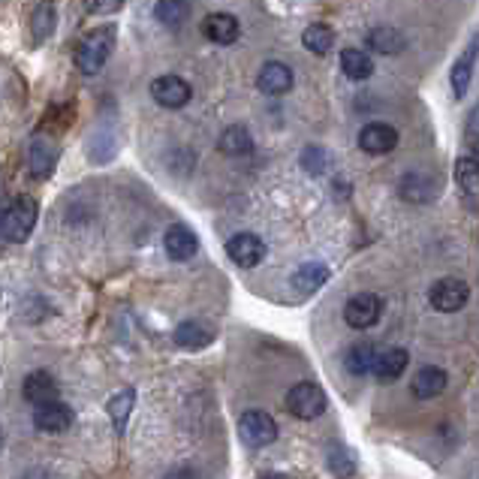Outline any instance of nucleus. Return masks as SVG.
I'll return each mask as SVG.
<instances>
[{
    "label": "nucleus",
    "mask_w": 479,
    "mask_h": 479,
    "mask_svg": "<svg viewBox=\"0 0 479 479\" xmlns=\"http://www.w3.org/2000/svg\"><path fill=\"white\" fill-rule=\"evenodd\" d=\"M115 43H118V28H115V24L94 28L88 37H81V43L76 46V55H73L76 70L81 76H97V73L106 67V61L112 57Z\"/></svg>",
    "instance_id": "f257e3e1"
},
{
    "label": "nucleus",
    "mask_w": 479,
    "mask_h": 479,
    "mask_svg": "<svg viewBox=\"0 0 479 479\" xmlns=\"http://www.w3.org/2000/svg\"><path fill=\"white\" fill-rule=\"evenodd\" d=\"M37 218H39V205L34 196H15L4 209V218H0V235H4V242L10 244L28 242L37 227Z\"/></svg>",
    "instance_id": "f03ea898"
},
{
    "label": "nucleus",
    "mask_w": 479,
    "mask_h": 479,
    "mask_svg": "<svg viewBox=\"0 0 479 479\" xmlns=\"http://www.w3.org/2000/svg\"><path fill=\"white\" fill-rule=\"evenodd\" d=\"M238 434H242V441L247 446L262 449V446L278 441V423L266 410H247L242 413V419H238Z\"/></svg>",
    "instance_id": "7ed1b4c3"
},
{
    "label": "nucleus",
    "mask_w": 479,
    "mask_h": 479,
    "mask_svg": "<svg viewBox=\"0 0 479 479\" xmlns=\"http://www.w3.org/2000/svg\"><path fill=\"white\" fill-rule=\"evenodd\" d=\"M287 407L295 419H317L326 410V392L317 383L304 380V383H295L287 395Z\"/></svg>",
    "instance_id": "20e7f679"
},
{
    "label": "nucleus",
    "mask_w": 479,
    "mask_h": 479,
    "mask_svg": "<svg viewBox=\"0 0 479 479\" xmlns=\"http://www.w3.org/2000/svg\"><path fill=\"white\" fill-rule=\"evenodd\" d=\"M428 299L441 313H456L467 304L470 299V287L461 278H441L432 284L428 290Z\"/></svg>",
    "instance_id": "39448f33"
},
{
    "label": "nucleus",
    "mask_w": 479,
    "mask_h": 479,
    "mask_svg": "<svg viewBox=\"0 0 479 479\" xmlns=\"http://www.w3.org/2000/svg\"><path fill=\"white\" fill-rule=\"evenodd\" d=\"M383 313V302L374 293H359L344 304V320L350 329H374Z\"/></svg>",
    "instance_id": "423d86ee"
},
{
    "label": "nucleus",
    "mask_w": 479,
    "mask_h": 479,
    "mask_svg": "<svg viewBox=\"0 0 479 479\" xmlns=\"http://www.w3.org/2000/svg\"><path fill=\"white\" fill-rule=\"evenodd\" d=\"M227 257L235 262L238 269H257L266 260V244L253 233H238L227 242Z\"/></svg>",
    "instance_id": "0eeeda50"
},
{
    "label": "nucleus",
    "mask_w": 479,
    "mask_h": 479,
    "mask_svg": "<svg viewBox=\"0 0 479 479\" xmlns=\"http://www.w3.org/2000/svg\"><path fill=\"white\" fill-rule=\"evenodd\" d=\"M73 425V410L64 401H43L34 404V428L43 434H64Z\"/></svg>",
    "instance_id": "6e6552de"
},
{
    "label": "nucleus",
    "mask_w": 479,
    "mask_h": 479,
    "mask_svg": "<svg viewBox=\"0 0 479 479\" xmlns=\"http://www.w3.org/2000/svg\"><path fill=\"white\" fill-rule=\"evenodd\" d=\"M359 148L365 154H389L398 148V130L392 127V124H383V121H371L362 127V133H359Z\"/></svg>",
    "instance_id": "1a4fd4ad"
},
{
    "label": "nucleus",
    "mask_w": 479,
    "mask_h": 479,
    "mask_svg": "<svg viewBox=\"0 0 479 479\" xmlns=\"http://www.w3.org/2000/svg\"><path fill=\"white\" fill-rule=\"evenodd\" d=\"M163 247H167V257L175 262H187L196 257L200 251V235L187 227V223H172L163 235Z\"/></svg>",
    "instance_id": "9d476101"
},
{
    "label": "nucleus",
    "mask_w": 479,
    "mask_h": 479,
    "mask_svg": "<svg viewBox=\"0 0 479 479\" xmlns=\"http://www.w3.org/2000/svg\"><path fill=\"white\" fill-rule=\"evenodd\" d=\"M151 97L163 109H181V106L190 103L193 90H190V85L181 76H160L151 81Z\"/></svg>",
    "instance_id": "9b49d317"
},
{
    "label": "nucleus",
    "mask_w": 479,
    "mask_h": 479,
    "mask_svg": "<svg viewBox=\"0 0 479 479\" xmlns=\"http://www.w3.org/2000/svg\"><path fill=\"white\" fill-rule=\"evenodd\" d=\"M28 157H30V172H34V178L46 181L57 167V142L52 136H37L28 148Z\"/></svg>",
    "instance_id": "f8f14e48"
},
{
    "label": "nucleus",
    "mask_w": 479,
    "mask_h": 479,
    "mask_svg": "<svg viewBox=\"0 0 479 479\" xmlns=\"http://www.w3.org/2000/svg\"><path fill=\"white\" fill-rule=\"evenodd\" d=\"M202 34L205 39H211V43H218V46H233L238 34H242V24L229 13H211V15H205V21H202Z\"/></svg>",
    "instance_id": "ddd939ff"
},
{
    "label": "nucleus",
    "mask_w": 479,
    "mask_h": 479,
    "mask_svg": "<svg viewBox=\"0 0 479 479\" xmlns=\"http://www.w3.org/2000/svg\"><path fill=\"white\" fill-rule=\"evenodd\" d=\"M257 85H260L262 94L280 97V94H287V90L293 88V70L287 67V64H280V61H269L266 67L260 70Z\"/></svg>",
    "instance_id": "4468645a"
},
{
    "label": "nucleus",
    "mask_w": 479,
    "mask_h": 479,
    "mask_svg": "<svg viewBox=\"0 0 479 479\" xmlns=\"http://www.w3.org/2000/svg\"><path fill=\"white\" fill-rule=\"evenodd\" d=\"M410 365V356L407 350H401V346H389V350L377 353V362H374V377L380 383H392V380H398L404 371Z\"/></svg>",
    "instance_id": "2eb2a0df"
},
{
    "label": "nucleus",
    "mask_w": 479,
    "mask_h": 479,
    "mask_svg": "<svg viewBox=\"0 0 479 479\" xmlns=\"http://www.w3.org/2000/svg\"><path fill=\"white\" fill-rule=\"evenodd\" d=\"M57 380L48 374V371H34V374L24 377L21 383V395L28 398L30 404H43V401H52L57 398Z\"/></svg>",
    "instance_id": "dca6fc26"
},
{
    "label": "nucleus",
    "mask_w": 479,
    "mask_h": 479,
    "mask_svg": "<svg viewBox=\"0 0 479 479\" xmlns=\"http://www.w3.org/2000/svg\"><path fill=\"white\" fill-rule=\"evenodd\" d=\"M410 389L419 401H432L446 389V374L441 368H432V365L419 368L416 377H413V383H410Z\"/></svg>",
    "instance_id": "f3484780"
},
{
    "label": "nucleus",
    "mask_w": 479,
    "mask_h": 479,
    "mask_svg": "<svg viewBox=\"0 0 479 479\" xmlns=\"http://www.w3.org/2000/svg\"><path fill=\"white\" fill-rule=\"evenodd\" d=\"M341 70L346 79L353 81H365L374 76V61H371L368 52H362V48H344L341 52Z\"/></svg>",
    "instance_id": "a211bd4d"
},
{
    "label": "nucleus",
    "mask_w": 479,
    "mask_h": 479,
    "mask_svg": "<svg viewBox=\"0 0 479 479\" xmlns=\"http://www.w3.org/2000/svg\"><path fill=\"white\" fill-rule=\"evenodd\" d=\"M172 341H175L181 350H202V346H209L214 341V335L202 323H196V320H187V323H181L175 329Z\"/></svg>",
    "instance_id": "6ab92c4d"
},
{
    "label": "nucleus",
    "mask_w": 479,
    "mask_h": 479,
    "mask_svg": "<svg viewBox=\"0 0 479 479\" xmlns=\"http://www.w3.org/2000/svg\"><path fill=\"white\" fill-rule=\"evenodd\" d=\"M55 24H57L55 0H39V4L34 6V13H30V30H34V43H46V39L55 34Z\"/></svg>",
    "instance_id": "aec40b11"
},
{
    "label": "nucleus",
    "mask_w": 479,
    "mask_h": 479,
    "mask_svg": "<svg viewBox=\"0 0 479 479\" xmlns=\"http://www.w3.org/2000/svg\"><path fill=\"white\" fill-rule=\"evenodd\" d=\"M407 46V39H404V34L398 28H374L368 34V48L371 52H380V55H398L401 48Z\"/></svg>",
    "instance_id": "412c9836"
},
{
    "label": "nucleus",
    "mask_w": 479,
    "mask_h": 479,
    "mask_svg": "<svg viewBox=\"0 0 479 479\" xmlns=\"http://www.w3.org/2000/svg\"><path fill=\"white\" fill-rule=\"evenodd\" d=\"M329 280V269L323 266V262H304V266L295 269L293 275V287L299 293H317L320 287H323Z\"/></svg>",
    "instance_id": "4be33fe9"
},
{
    "label": "nucleus",
    "mask_w": 479,
    "mask_h": 479,
    "mask_svg": "<svg viewBox=\"0 0 479 479\" xmlns=\"http://www.w3.org/2000/svg\"><path fill=\"white\" fill-rule=\"evenodd\" d=\"M133 404H136V392L133 389H124L118 392L115 398L109 401V419H112V428H115V434H124L127 432V423H130V413H133Z\"/></svg>",
    "instance_id": "5701e85b"
},
{
    "label": "nucleus",
    "mask_w": 479,
    "mask_h": 479,
    "mask_svg": "<svg viewBox=\"0 0 479 479\" xmlns=\"http://www.w3.org/2000/svg\"><path fill=\"white\" fill-rule=\"evenodd\" d=\"M474 64H476V46H467L465 55L452 64V90H456L458 100L467 94V88H470V79H474Z\"/></svg>",
    "instance_id": "b1692460"
},
{
    "label": "nucleus",
    "mask_w": 479,
    "mask_h": 479,
    "mask_svg": "<svg viewBox=\"0 0 479 479\" xmlns=\"http://www.w3.org/2000/svg\"><path fill=\"white\" fill-rule=\"evenodd\" d=\"M302 46L313 55H329L335 46V30L323 21L311 24V28H304V34H302Z\"/></svg>",
    "instance_id": "393cba45"
},
{
    "label": "nucleus",
    "mask_w": 479,
    "mask_h": 479,
    "mask_svg": "<svg viewBox=\"0 0 479 479\" xmlns=\"http://www.w3.org/2000/svg\"><path fill=\"white\" fill-rule=\"evenodd\" d=\"M190 15V0H157L154 19L167 28H181Z\"/></svg>",
    "instance_id": "a878e982"
},
{
    "label": "nucleus",
    "mask_w": 479,
    "mask_h": 479,
    "mask_svg": "<svg viewBox=\"0 0 479 479\" xmlns=\"http://www.w3.org/2000/svg\"><path fill=\"white\" fill-rule=\"evenodd\" d=\"M374 362H377V350L371 344H356L350 346V353H346V371H350L353 377H362V374H374Z\"/></svg>",
    "instance_id": "bb28decb"
},
{
    "label": "nucleus",
    "mask_w": 479,
    "mask_h": 479,
    "mask_svg": "<svg viewBox=\"0 0 479 479\" xmlns=\"http://www.w3.org/2000/svg\"><path fill=\"white\" fill-rule=\"evenodd\" d=\"M456 178L470 200L479 202V157H461L456 163Z\"/></svg>",
    "instance_id": "cd10ccee"
},
{
    "label": "nucleus",
    "mask_w": 479,
    "mask_h": 479,
    "mask_svg": "<svg viewBox=\"0 0 479 479\" xmlns=\"http://www.w3.org/2000/svg\"><path fill=\"white\" fill-rule=\"evenodd\" d=\"M220 151L229 154V157H238V154H251L253 151V139L247 133L244 127H229L227 133L220 136Z\"/></svg>",
    "instance_id": "c85d7f7f"
},
{
    "label": "nucleus",
    "mask_w": 479,
    "mask_h": 479,
    "mask_svg": "<svg viewBox=\"0 0 479 479\" xmlns=\"http://www.w3.org/2000/svg\"><path fill=\"white\" fill-rule=\"evenodd\" d=\"M432 181H428L425 175H419V172H413V175L401 178V196L410 202H428L432 200Z\"/></svg>",
    "instance_id": "c756f323"
},
{
    "label": "nucleus",
    "mask_w": 479,
    "mask_h": 479,
    "mask_svg": "<svg viewBox=\"0 0 479 479\" xmlns=\"http://www.w3.org/2000/svg\"><path fill=\"white\" fill-rule=\"evenodd\" d=\"M302 167L311 169V175H320V172L326 169V154H323V148H317V145H308V148H304Z\"/></svg>",
    "instance_id": "7c9ffc66"
},
{
    "label": "nucleus",
    "mask_w": 479,
    "mask_h": 479,
    "mask_svg": "<svg viewBox=\"0 0 479 479\" xmlns=\"http://www.w3.org/2000/svg\"><path fill=\"white\" fill-rule=\"evenodd\" d=\"M127 0H85V13L90 15H112L118 13Z\"/></svg>",
    "instance_id": "2f4dec72"
},
{
    "label": "nucleus",
    "mask_w": 479,
    "mask_h": 479,
    "mask_svg": "<svg viewBox=\"0 0 479 479\" xmlns=\"http://www.w3.org/2000/svg\"><path fill=\"white\" fill-rule=\"evenodd\" d=\"M329 467H332L335 474H356V465H353V456H350V452H341V449H335V452H332V461H329Z\"/></svg>",
    "instance_id": "473e14b6"
},
{
    "label": "nucleus",
    "mask_w": 479,
    "mask_h": 479,
    "mask_svg": "<svg viewBox=\"0 0 479 479\" xmlns=\"http://www.w3.org/2000/svg\"><path fill=\"white\" fill-rule=\"evenodd\" d=\"M465 136H467V145L474 148V151H479V106H474V112H470Z\"/></svg>",
    "instance_id": "72a5a7b5"
}]
</instances>
